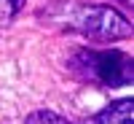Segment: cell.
Returning <instances> with one entry per match:
<instances>
[{
  "label": "cell",
  "instance_id": "5",
  "mask_svg": "<svg viewBox=\"0 0 134 124\" xmlns=\"http://www.w3.org/2000/svg\"><path fill=\"white\" fill-rule=\"evenodd\" d=\"M21 6H24V0H0V24H8L21 11Z\"/></svg>",
  "mask_w": 134,
  "mask_h": 124
},
{
  "label": "cell",
  "instance_id": "1",
  "mask_svg": "<svg viewBox=\"0 0 134 124\" xmlns=\"http://www.w3.org/2000/svg\"><path fill=\"white\" fill-rule=\"evenodd\" d=\"M46 19H51L59 27L78 30L83 35H94V38H129L131 35V24L126 22V16H121L115 8H107V6L59 0L46 11Z\"/></svg>",
  "mask_w": 134,
  "mask_h": 124
},
{
  "label": "cell",
  "instance_id": "2",
  "mask_svg": "<svg viewBox=\"0 0 134 124\" xmlns=\"http://www.w3.org/2000/svg\"><path fill=\"white\" fill-rule=\"evenodd\" d=\"M78 62H83V73L105 86H126L131 84V59L129 54L110 49V51H81Z\"/></svg>",
  "mask_w": 134,
  "mask_h": 124
},
{
  "label": "cell",
  "instance_id": "6",
  "mask_svg": "<svg viewBox=\"0 0 134 124\" xmlns=\"http://www.w3.org/2000/svg\"><path fill=\"white\" fill-rule=\"evenodd\" d=\"M121 3H126V6H131V0H121Z\"/></svg>",
  "mask_w": 134,
  "mask_h": 124
},
{
  "label": "cell",
  "instance_id": "4",
  "mask_svg": "<svg viewBox=\"0 0 134 124\" xmlns=\"http://www.w3.org/2000/svg\"><path fill=\"white\" fill-rule=\"evenodd\" d=\"M24 124H72V121H67L57 113H51V111H35V113H30Z\"/></svg>",
  "mask_w": 134,
  "mask_h": 124
},
{
  "label": "cell",
  "instance_id": "3",
  "mask_svg": "<svg viewBox=\"0 0 134 124\" xmlns=\"http://www.w3.org/2000/svg\"><path fill=\"white\" fill-rule=\"evenodd\" d=\"M131 100H118V103L113 105H107L102 113H97L94 116V124H134V111H131Z\"/></svg>",
  "mask_w": 134,
  "mask_h": 124
}]
</instances>
